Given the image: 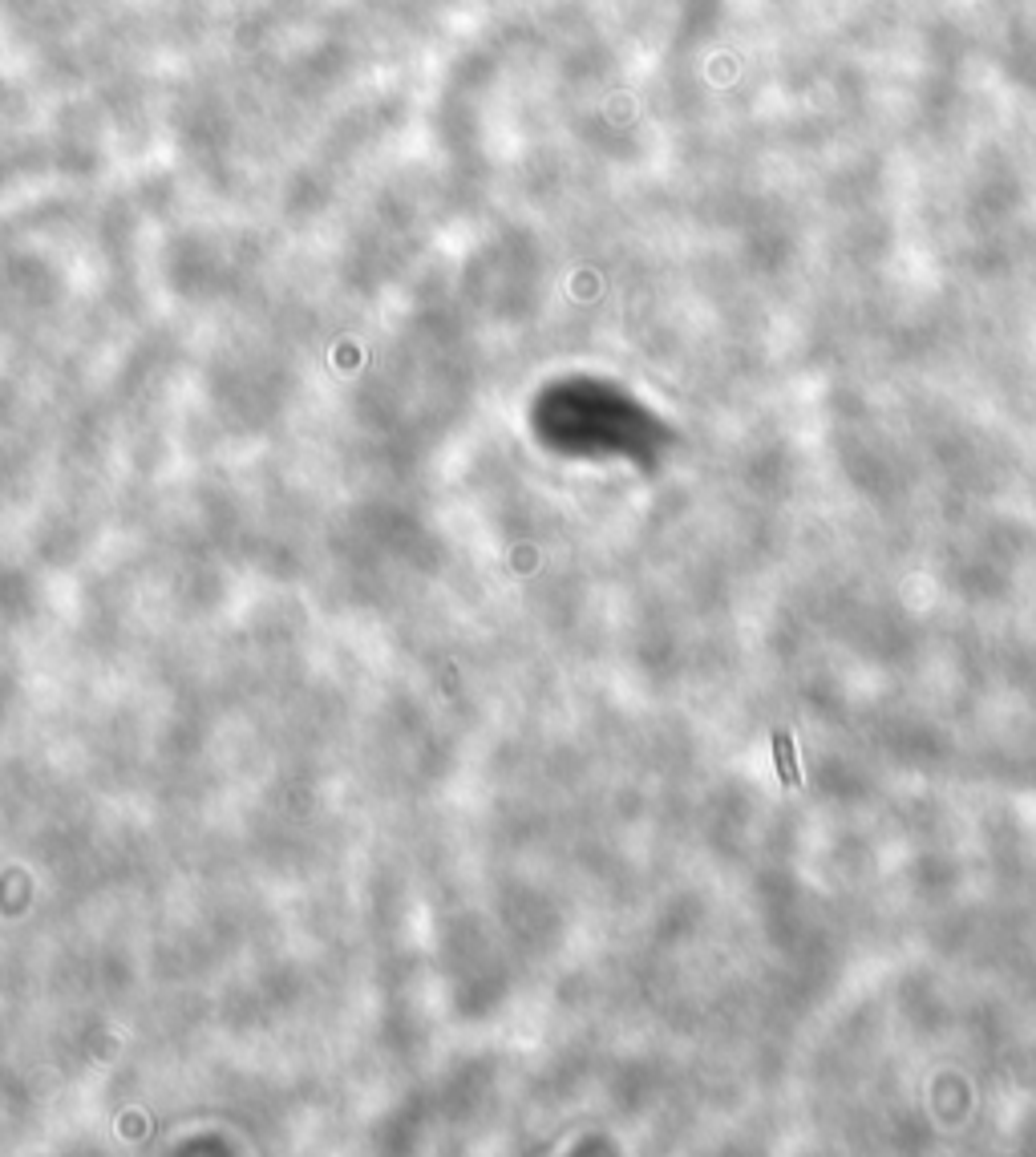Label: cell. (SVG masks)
<instances>
[{"label":"cell","instance_id":"1","mask_svg":"<svg viewBox=\"0 0 1036 1157\" xmlns=\"http://www.w3.org/2000/svg\"><path fill=\"white\" fill-rule=\"evenodd\" d=\"M773 757H777V773H782V781L794 789V785H798V757H794L790 733H777V737H773Z\"/></svg>","mask_w":1036,"mask_h":1157}]
</instances>
